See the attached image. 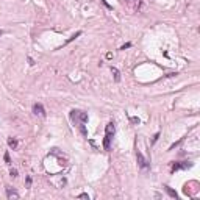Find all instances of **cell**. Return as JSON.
Returning <instances> with one entry per match:
<instances>
[{
	"mask_svg": "<svg viewBox=\"0 0 200 200\" xmlns=\"http://www.w3.org/2000/svg\"><path fill=\"white\" fill-rule=\"evenodd\" d=\"M114 132H116V128H114V122H110V124L106 125V128H105V139H103V149L105 150H110L111 139H113V136H114Z\"/></svg>",
	"mask_w": 200,
	"mask_h": 200,
	"instance_id": "6da1fadb",
	"label": "cell"
},
{
	"mask_svg": "<svg viewBox=\"0 0 200 200\" xmlns=\"http://www.w3.org/2000/svg\"><path fill=\"white\" fill-rule=\"evenodd\" d=\"M136 161H138V166H139L141 169H149L150 167V164H149V161L144 158V155L138 150L136 152Z\"/></svg>",
	"mask_w": 200,
	"mask_h": 200,
	"instance_id": "7a4b0ae2",
	"label": "cell"
},
{
	"mask_svg": "<svg viewBox=\"0 0 200 200\" xmlns=\"http://www.w3.org/2000/svg\"><path fill=\"white\" fill-rule=\"evenodd\" d=\"M33 113L36 114V116H39V117H45V110H44V106H42L41 103H34L33 105Z\"/></svg>",
	"mask_w": 200,
	"mask_h": 200,
	"instance_id": "3957f363",
	"label": "cell"
},
{
	"mask_svg": "<svg viewBox=\"0 0 200 200\" xmlns=\"http://www.w3.org/2000/svg\"><path fill=\"white\" fill-rule=\"evenodd\" d=\"M191 166H192V164L189 163V161H184V163H174V164H172V172L180 171V169H188Z\"/></svg>",
	"mask_w": 200,
	"mask_h": 200,
	"instance_id": "277c9868",
	"label": "cell"
},
{
	"mask_svg": "<svg viewBox=\"0 0 200 200\" xmlns=\"http://www.w3.org/2000/svg\"><path fill=\"white\" fill-rule=\"evenodd\" d=\"M6 197L8 199H19L21 195H19V192L16 189H13V188H6Z\"/></svg>",
	"mask_w": 200,
	"mask_h": 200,
	"instance_id": "5b68a950",
	"label": "cell"
},
{
	"mask_svg": "<svg viewBox=\"0 0 200 200\" xmlns=\"http://www.w3.org/2000/svg\"><path fill=\"white\" fill-rule=\"evenodd\" d=\"M111 74H113L114 82H116V83L121 82V72H119V69H117V67H111Z\"/></svg>",
	"mask_w": 200,
	"mask_h": 200,
	"instance_id": "8992f818",
	"label": "cell"
},
{
	"mask_svg": "<svg viewBox=\"0 0 200 200\" xmlns=\"http://www.w3.org/2000/svg\"><path fill=\"white\" fill-rule=\"evenodd\" d=\"M78 119H80V122H78V124H86V122H88V113L78 111Z\"/></svg>",
	"mask_w": 200,
	"mask_h": 200,
	"instance_id": "52a82bcc",
	"label": "cell"
},
{
	"mask_svg": "<svg viewBox=\"0 0 200 200\" xmlns=\"http://www.w3.org/2000/svg\"><path fill=\"white\" fill-rule=\"evenodd\" d=\"M164 189H166V192H167L169 195H171L172 199H177V197H178V194H177V192H175L174 189H172V188H169V186H164Z\"/></svg>",
	"mask_w": 200,
	"mask_h": 200,
	"instance_id": "ba28073f",
	"label": "cell"
},
{
	"mask_svg": "<svg viewBox=\"0 0 200 200\" xmlns=\"http://www.w3.org/2000/svg\"><path fill=\"white\" fill-rule=\"evenodd\" d=\"M8 145L13 150H16L17 149V139H16V138H10V139H8Z\"/></svg>",
	"mask_w": 200,
	"mask_h": 200,
	"instance_id": "9c48e42d",
	"label": "cell"
},
{
	"mask_svg": "<svg viewBox=\"0 0 200 200\" xmlns=\"http://www.w3.org/2000/svg\"><path fill=\"white\" fill-rule=\"evenodd\" d=\"M80 34H82V32H77L75 34H72V36H71V38H69V39L66 41V44H69V42H72V41H74V39H75V38H78V36H80Z\"/></svg>",
	"mask_w": 200,
	"mask_h": 200,
	"instance_id": "30bf717a",
	"label": "cell"
},
{
	"mask_svg": "<svg viewBox=\"0 0 200 200\" xmlns=\"http://www.w3.org/2000/svg\"><path fill=\"white\" fill-rule=\"evenodd\" d=\"M3 160H5V163H6V164H11V158H10V153H5V155H3Z\"/></svg>",
	"mask_w": 200,
	"mask_h": 200,
	"instance_id": "8fae6325",
	"label": "cell"
},
{
	"mask_svg": "<svg viewBox=\"0 0 200 200\" xmlns=\"http://www.w3.org/2000/svg\"><path fill=\"white\" fill-rule=\"evenodd\" d=\"M10 175L13 177V178H16L17 177V169H10Z\"/></svg>",
	"mask_w": 200,
	"mask_h": 200,
	"instance_id": "7c38bea8",
	"label": "cell"
},
{
	"mask_svg": "<svg viewBox=\"0 0 200 200\" xmlns=\"http://www.w3.org/2000/svg\"><path fill=\"white\" fill-rule=\"evenodd\" d=\"M78 199H88V200H89V195H88L86 192H83V194H80V195H78Z\"/></svg>",
	"mask_w": 200,
	"mask_h": 200,
	"instance_id": "4fadbf2b",
	"label": "cell"
},
{
	"mask_svg": "<svg viewBox=\"0 0 200 200\" xmlns=\"http://www.w3.org/2000/svg\"><path fill=\"white\" fill-rule=\"evenodd\" d=\"M158 138H160V133H156V134H155V136H153V139H152V145H153V144H155V142H156V141H158Z\"/></svg>",
	"mask_w": 200,
	"mask_h": 200,
	"instance_id": "5bb4252c",
	"label": "cell"
},
{
	"mask_svg": "<svg viewBox=\"0 0 200 200\" xmlns=\"http://www.w3.org/2000/svg\"><path fill=\"white\" fill-rule=\"evenodd\" d=\"M130 47H132V44H130V42H127V44H124L121 47V50H125V49H130Z\"/></svg>",
	"mask_w": 200,
	"mask_h": 200,
	"instance_id": "9a60e30c",
	"label": "cell"
},
{
	"mask_svg": "<svg viewBox=\"0 0 200 200\" xmlns=\"http://www.w3.org/2000/svg\"><path fill=\"white\" fill-rule=\"evenodd\" d=\"M130 121H132V124H139V119L138 117H132Z\"/></svg>",
	"mask_w": 200,
	"mask_h": 200,
	"instance_id": "2e32d148",
	"label": "cell"
},
{
	"mask_svg": "<svg viewBox=\"0 0 200 200\" xmlns=\"http://www.w3.org/2000/svg\"><path fill=\"white\" fill-rule=\"evenodd\" d=\"M27 186H32V177H27Z\"/></svg>",
	"mask_w": 200,
	"mask_h": 200,
	"instance_id": "e0dca14e",
	"label": "cell"
},
{
	"mask_svg": "<svg viewBox=\"0 0 200 200\" xmlns=\"http://www.w3.org/2000/svg\"><path fill=\"white\" fill-rule=\"evenodd\" d=\"M28 63H30V64H32V66H33V64H34V61H33V58H30V56H28Z\"/></svg>",
	"mask_w": 200,
	"mask_h": 200,
	"instance_id": "ac0fdd59",
	"label": "cell"
},
{
	"mask_svg": "<svg viewBox=\"0 0 200 200\" xmlns=\"http://www.w3.org/2000/svg\"><path fill=\"white\" fill-rule=\"evenodd\" d=\"M3 36V30H0V38H2Z\"/></svg>",
	"mask_w": 200,
	"mask_h": 200,
	"instance_id": "d6986e66",
	"label": "cell"
},
{
	"mask_svg": "<svg viewBox=\"0 0 200 200\" xmlns=\"http://www.w3.org/2000/svg\"><path fill=\"white\" fill-rule=\"evenodd\" d=\"M125 2H127V3H132V2H133V0H125Z\"/></svg>",
	"mask_w": 200,
	"mask_h": 200,
	"instance_id": "ffe728a7",
	"label": "cell"
}]
</instances>
